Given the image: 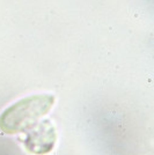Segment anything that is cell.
I'll return each mask as SVG.
<instances>
[{
	"instance_id": "cell-1",
	"label": "cell",
	"mask_w": 154,
	"mask_h": 155,
	"mask_svg": "<svg viewBox=\"0 0 154 155\" xmlns=\"http://www.w3.org/2000/svg\"><path fill=\"white\" fill-rule=\"evenodd\" d=\"M55 103L50 94H38L22 98L7 108L0 116V130L8 134L25 132L38 123Z\"/></svg>"
},
{
	"instance_id": "cell-2",
	"label": "cell",
	"mask_w": 154,
	"mask_h": 155,
	"mask_svg": "<svg viewBox=\"0 0 154 155\" xmlns=\"http://www.w3.org/2000/svg\"><path fill=\"white\" fill-rule=\"evenodd\" d=\"M56 143V131L50 120H43L35 124L28 130L25 139L26 148L34 154H46Z\"/></svg>"
}]
</instances>
